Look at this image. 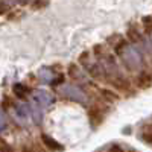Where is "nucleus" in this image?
Segmentation results:
<instances>
[{"mask_svg": "<svg viewBox=\"0 0 152 152\" xmlns=\"http://www.w3.org/2000/svg\"><path fill=\"white\" fill-rule=\"evenodd\" d=\"M128 38L131 41H138L140 40V32H138V29L135 28V26H131V28H128Z\"/></svg>", "mask_w": 152, "mask_h": 152, "instance_id": "5", "label": "nucleus"}, {"mask_svg": "<svg viewBox=\"0 0 152 152\" xmlns=\"http://www.w3.org/2000/svg\"><path fill=\"white\" fill-rule=\"evenodd\" d=\"M100 94H102V97L107 100V102H116V100H119V94L116 91L110 90V88H102V90H100Z\"/></svg>", "mask_w": 152, "mask_h": 152, "instance_id": "2", "label": "nucleus"}, {"mask_svg": "<svg viewBox=\"0 0 152 152\" xmlns=\"http://www.w3.org/2000/svg\"><path fill=\"white\" fill-rule=\"evenodd\" d=\"M49 3H46V2H37V3H32V6L34 8H44V6H47Z\"/></svg>", "mask_w": 152, "mask_h": 152, "instance_id": "10", "label": "nucleus"}, {"mask_svg": "<svg viewBox=\"0 0 152 152\" xmlns=\"http://www.w3.org/2000/svg\"><path fill=\"white\" fill-rule=\"evenodd\" d=\"M137 82H138V87L148 88L149 84H151V75H149L148 72H142V75L137 78Z\"/></svg>", "mask_w": 152, "mask_h": 152, "instance_id": "4", "label": "nucleus"}, {"mask_svg": "<svg viewBox=\"0 0 152 152\" xmlns=\"http://www.w3.org/2000/svg\"><path fill=\"white\" fill-rule=\"evenodd\" d=\"M88 56H90L88 52H84L82 55H79V61H81L82 66H88Z\"/></svg>", "mask_w": 152, "mask_h": 152, "instance_id": "7", "label": "nucleus"}, {"mask_svg": "<svg viewBox=\"0 0 152 152\" xmlns=\"http://www.w3.org/2000/svg\"><path fill=\"white\" fill-rule=\"evenodd\" d=\"M143 26H145L146 35H149V34H151V17H149V15L143 17Z\"/></svg>", "mask_w": 152, "mask_h": 152, "instance_id": "6", "label": "nucleus"}, {"mask_svg": "<svg viewBox=\"0 0 152 152\" xmlns=\"http://www.w3.org/2000/svg\"><path fill=\"white\" fill-rule=\"evenodd\" d=\"M88 116H90L93 126H99L104 120V111H102V108H99V105H94V107L90 108V111H88Z\"/></svg>", "mask_w": 152, "mask_h": 152, "instance_id": "1", "label": "nucleus"}, {"mask_svg": "<svg viewBox=\"0 0 152 152\" xmlns=\"http://www.w3.org/2000/svg\"><path fill=\"white\" fill-rule=\"evenodd\" d=\"M20 152H35V151H34V148L29 146V145H23L21 149H20Z\"/></svg>", "mask_w": 152, "mask_h": 152, "instance_id": "9", "label": "nucleus"}, {"mask_svg": "<svg viewBox=\"0 0 152 152\" xmlns=\"http://www.w3.org/2000/svg\"><path fill=\"white\" fill-rule=\"evenodd\" d=\"M100 52H102V47H100V46H94V53L99 55Z\"/></svg>", "mask_w": 152, "mask_h": 152, "instance_id": "13", "label": "nucleus"}, {"mask_svg": "<svg viewBox=\"0 0 152 152\" xmlns=\"http://www.w3.org/2000/svg\"><path fill=\"white\" fill-rule=\"evenodd\" d=\"M41 140H43V143H44L49 149H52V151H62V146H61L58 142H55L53 138H50L49 135H43Z\"/></svg>", "mask_w": 152, "mask_h": 152, "instance_id": "3", "label": "nucleus"}, {"mask_svg": "<svg viewBox=\"0 0 152 152\" xmlns=\"http://www.w3.org/2000/svg\"><path fill=\"white\" fill-rule=\"evenodd\" d=\"M5 11H8V5L6 3H0V14H3Z\"/></svg>", "mask_w": 152, "mask_h": 152, "instance_id": "11", "label": "nucleus"}, {"mask_svg": "<svg viewBox=\"0 0 152 152\" xmlns=\"http://www.w3.org/2000/svg\"><path fill=\"white\" fill-rule=\"evenodd\" d=\"M0 152H14V151H12L3 140H0Z\"/></svg>", "mask_w": 152, "mask_h": 152, "instance_id": "8", "label": "nucleus"}, {"mask_svg": "<svg viewBox=\"0 0 152 152\" xmlns=\"http://www.w3.org/2000/svg\"><path fill=\"white\" fill-rule=\"evenodd\" d=\"M108 152H122V149H120V148H117V146H113Z\"/></svg>", "mask_w": 152, "mask_h": 152, "instance_id": "12", "label": "nucleus"}]
</instances>
